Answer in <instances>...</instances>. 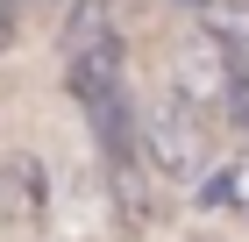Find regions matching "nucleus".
Listing matches in <instances>:
<instances>
[{
  "mask_svg": "<svg viewBox=\"0 0 249 242\" xmlns=\"http://www.w3.org/2000/svg\"><path fill=\"white\" fill-rule=\"evenodd\" d=\"M221 206H249V157H235L221 171Z\"/></svg>",
  "mask_w": 249,
  "mask_h": 242,
  "instance_id": "nucleus-6",
  "label": "nucleus"
},
{
  "mask_svg": "<svg viewBox=\"0 0 249 242\" xmlns=\"http://www.w3.org/2000/svg\"><path fill=\"white\" fill-rule=\"evenodd\" d=\"M15 36H21V7L0 0V50H15Z\"/></svg>",
  "mask_w": 249,
  "mask_h": 242,
  "instance_id": "nucleus-7",
  "label": "nucleus"
},
{
  "mask_svg": "<svg viewBox=\"0 0 249 242\" xmlns=\"http://www.w3.org/2000/svg\"><path fill=\"white\" fill-rule=\"evenodd\" d=\"M228 36H213V29H192L185 43L171 50V93L192 100V107H221L228 93Z\"/></svg>",
  "mask_w": 249,
  "mask_h": 242,
  "instance_id": "nucleus-3",
  "label": "nucleus"
},
{
  "mask_svg": "<svg viewBox=\"0 0 249 242\" xmlns=\"http://www.w3.org/2000/svg\"><path fill=\"white\" fill-rule=\"evenodd\" d=\"M135 135H142V149H150V164L164 171V178H192V171L207 164V129H199V107H192V100H178L171 86H164L150 107L135 114Z\"/></svg>",
  "mask_w": 249,
  "mask_h": 242,
  "instance_id": "nucleus-2",
  "label": "nucleus"
},
{
  "mask_svg": "<svg viewBox=\"0 0 249 242\" xmlns=\"http://www.w3.org/2000/svg\"><path fill=\"white\" fill-rule=\"evenodd\" d=\"M64 86L71 100L128 86V50L114 29V0H64Z\"/></svg>",
  "mask_w": 249,
  "mask_h": 242,
  "instance_id": "nucleus-1",
  "label": "nucleus"
},
{
  "mask_svg": "<svg viewBox=\"0 0 249 242\" xmlns=\"http://www.w3.org/2000/svg\"><path fill=\"white\" fill-rule=\"evenodd\" d=\"M15 7H21V0H15ZM36 7H64V0H36Z\"/></svg>",
  "mask_w": 249,
  "mask_h": 242,
  "instance_id": "nucleus-9",
  "label": "nucleus"
},
{
  "mask_svg": "<svg viewBox=\"0 0 249 242\" xmlns=\"http://www.w3.org/2000/svg\"><path fill=\"white\" fill-rule=\"evenodd\" d=\"M221 107H228V121L249 129V43L228 50V93H221Z\"/></svg>",
  "mask_w": 249,
  "mask_h": 242,
  "instance_id": "nucleus-5",
  "label": "nucleus"
},
{
  "mask_svg": "<svg viewBox=\"0 0 249 242\" xmlns=\"http://www.w3.org/2000/svg\"><path fill=\"white\" fill-rule=\"evenodd\" d=\"M0 206L21 214V228H36L50 214V178H43L36 149H15V157H0Z\"/></svg>",
  "mask_w": 249,
  "mask_h": 242,
  "instance_id": "nucleus-4",
  "label": "nucleus"
},
{
  "mask_svg": "<svg viewBox=\"0 0 249 242\" xmlns=\"http://www.w3.org/2000/svg\"><path fill=\"white\" fill-rule=\"evenodd\" d=\"M171 7H185V15H199V7H207V0H171Z\"/></svg>",
  "mask_w": 249,
  "mask_h": 242,
  "instance_id": "nucleus-8",
  "label": "nucleus"
}]
</instances>
